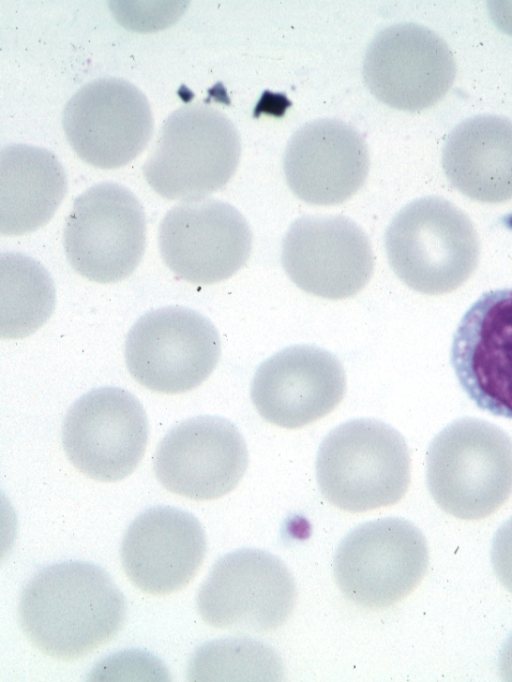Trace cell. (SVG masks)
Returning <instances> with one entry per match:
<instances>
[{
    "label": "cell",
    "mask_w": 512,
    "mask_h": 682,
    "mask_svg": "<svg viewBox=\"0 0 512 682\" xmlns=\"http://www.w3.org/2000/svg\"><path fill=\"white\" fill-rule=\"evenodd\" d=\"M278 655L250 638L209 641L193 653L187 670L190 681H269L283 676Z\"/></svg>",
    "instance_id": "603a6c76"
},
{
    "label": "cell",
    "mask_w": 512,
    "mask_h": 682,
    "mask_svg": "<svg viewBox=\"0 0 512 682\" xmlns=\"http://www.w3.org/2000/svg\"><path fill=\"white\" fill-rule=\"evenodd\" d=\"M67 193L65 170L56 155L28 144L0 152V233L22 235L44 226Z\"/></svg>",
    "instance_id": "44dd1931"
},
{
    "label": "cell",
    "mask_w": 512,
    "mask_h": 682,
    "mask_svg": "<svg viewBox=\"0 0 512 682\" xmlns=\"http://www.w3.org/2000/svg\"><path fill=\"white\" fill-rule=\"evenodd\" d=\"M18 617L27 639L63 661L112 640L126 617L124 595L98 565L65 561L37 572L21 592Z\"/></svg>",
    "instance_id": "6da1fadb"
},
{
    "label": "cell",
    "mask_w": 512,
    "mask_h": 682,
    "mask_svg": "<svg viewBox=\"0 0 512 682\" xmlns=\"http://www.w3.org/2000/svg\"><path fill=\"white\" fill-rule=\"evenodd\" d=\"M498 668L503 680L512 681V633L506 639L500 650Z\"/></svg>",
    "instance_id": "484cf974"
},
{
    "label": "cell",
    "mask_w": 512,
    "mask_h": 682,
    "mask_svg": "<svg viewBox=\"0 0 512 682\" xmlns=\"http://www.w3.org/2000/svg\"><path fill=\"white\" fill-rule=\"evenodd\" d=\"M450 363L478 408L512 419V287L484 292L464 313Z\"/></svg>",
    "instance_id": "2e32d148"
},
{
    "label": "cell",
    "mask_w": 512,
    "mask_h": 682,
    "mask_svg": "<svg viewBox=\"0 0 512 682\" xmlns=\"http://www.w3.org/2000/svg\"><path fill=\"white\" fill-rule=\"evenodd\" d=\"M220 353V337L212 322L182 306L142 315L128 332L124 349L132 377L164 394L198 387L215 369Z\"/></svg>",
    "instance_id": "9c48e42d"
},
{
    "label": "cell",
    "mask_w": 512,
    "mask_h": 682,
    "mask_svg": "<svg viewBox=\"0 0 512 682\" xmlns=\"http://www.w3.org/2000/svg\"><path fill=\"white\" fill-rule=\"evenodd\" d=\"M66 139L85 163L115 169L145 149L153 131L150 104L135 85L115 77L82 86L62 114Z\"/></svg>",
    "instance_id": "7c38bea8"
},
{
    "label": "cell",
    "mask_w": 512,
    "mask_h": 682,
    "mask_svg": "<svg viewBox=\"0 0 512 682\" xmlns=\"http://www.w3.org/2000/svg\"><path fill=\"white\" fill-rule=\"evenodd\" d=\"M429 553L423 533L403 518L365 522L340 542L335 581L346 598L367 609L388 608L423 579Z\"/></svg>",
    "instance_id": "8992f818"
},
{
    "label": "cell",
    "mask_w": 512,
    "mask_h": 682,
    "mask_svg": "<svg viewBox=\"0 0 512 682\" xmlns=\"http://www.w3.org/2000/svg\"><path fill=\"white\" fill-rule=\"evenodd\" d=\"M148 420L141 403L118 387H101L82 395L68 410L62 427L69 461L85 476L116 482L142 460L148 442Z\"/></svg>",
    "instance_id": "30bf717a"
},
{
    "label": "cell",
    "mask_w": 512,
    "mask_h": 682,
    "mask_svg": "<svg viewBox=\"0 0 512 682\" xmlns=\"http://www.w3.org/2000/svg\"><path fill=\"white\" fill-rule=\"evenodd\" d=\"M63 246L72 268L97 283L130 276L146 248V218L136 196L114 182H102L79 195L68 214Z\"/></svg>",
    "instance_id": "52a82bcc"
},
{
    "label": "cell",
    "mask_w": 512,
    "mask_h": 682,
    "mask_svg": "<svg viewBox=\"0 0 512 682\" xmlns=\"http://www.w3.org/2000/svg\"><path fill=\"white\" fill-rule=\"evenodd\" d=\"M369 165L368 147L359 131L330 118L297 129L283 156L287 185L311 205H336L351 198L364 185Z\"/></svg>",
    "instance_id": "ac0fdd59"
},
{
    "label": "cell",
    "mask_w": 512,
    "mask_h": 682,
    "mask_svg": "<svg viewBox=\"0 0 512 682\" xmlns=\"http://www.w3.org/2000/svg\"><path fill=\"white\" fill-rule=\"evenodd\" d=\"M487 4L496 27L512 37V1H489Z\"/></svg>",
    "instance_id": "d4e9b609"
},
{
    "label": "cell",
    "mask_w": 512,
    "mask_h": 682,
    "mask_svg": "<svg viewBox=\"0 0 512 682\" xmlns=\"http://www.w3.org/2000/svg\"><path fill=\"white\" fill-rule=\"evenodd\" d=\"M410 455L403 436L382 421L354 419L330 431L316 459L319 489L348 512L393 505L406 494Z\"/></svg>",
    "instance_id": "277c9868"
},
{
    "label": "cell",
    "mask_w": 512,
    "mask_h": 682,
    "mask_svg": "<svg viewBox=\"0 0 512 682\" xmlns=\"http://www.w3.org/2000/svg\"><path fill=\"white\" fill-rule=\"evenodd\" d=\"M248 451L238 428L219 416H196L174 426L160 441L155 476L168 491L203 501L220 498L241 481Z\"/></svg>",
    "instance_id": "5bb4252c"
},
{
    "label": "cell",
    "mask_w": 512,
    "mask_h": 682,
    "mask_svg": "<svg viewBox=\"0 0 512 682\" xmlns=\"http://www.w3.org/2000/svg\"><path fill=\"white\" fill-rule=\"evenodd\" d=\"M205 554L206 537L198 519L170 506H155L138 515L125 532L120 550L129 580L151 595L184 588Z\"/></svg>",
    "instance_id": "d6986e66"
},
{
    "label": "cell",
    "mask_w": 512,
    "mask_h": 682,
    "mask_svg": "<svg viewBox=\"0 0 512 682\" xmlns=\"http://www.w3.org/2000/svg\"><path fill=\"white\" fill-rule=\"evenodd\" d=\"M442 167L450 184L466 197L483 203L512 199V120L478 115L448 134Z\"/></svg>",
    "instance_id": "ffe728a7"
},
{
    "label": "cell",
    "mask_w": 512,
    "mask_h": 682,
    "mask_svg": "<svg viewBox=\"0 0 512 682\" xmlns=\"http://www.w3.org/2000/svg\"><path fill=\"white\" fill-rule=\"evenodd\" d=\"M296 597L292 573L277 556L245 548L216 561L199 588L196 607L211 627L266 633L288 620Z\"/></svg>",
    "instance_id": "ba28073f"
},
{
    "label": "cell",
    "mask_w": 512,
    "mask_h": 682,
    "mask_svg": "<svg viewBox=\"0 0 512 682\" xmlns=\"http://www.w3.org/2000/svg\"><path fill=\"white\" fill-rule=\"evenodd\" d=\"M384 244L396 276L427 295L456 290L479 262L480 242L472 221L456 205L437 196L404 206L388 225Z\"/></svg>",
    "instance_id": "3957f363"
},
{
    "label": "cell",
    "mask_w": 512,
    "mask_h": 682,
    "mask_svg": "<svg viewBox=\"0 0 512 682\" xmlns=\"http://www.w3.org/2000/svg\"><path fill=\"white\" fill-rule=\"evenodd\" d=\"M346 390L344 368L332 353L290 346L265 360L251 383V399L267 422L294 429L329 414Z\"/></svg>",
    "instance_id": "e0dca14e"
},
{
    "label": "cell",
    "mask_w": 512,
    "mask_h": 682,
    "mask_svg": "<svg viewBox=\"0 0 512 682\" xmlns=\"http://www.w3.org/2000/svg\"><path fill=\"white\" fill-rule=\"evenodd\" d=\"M491 563L500 583L512 593V516L500 525L493 536Z\"/></svg>",
    "instance_id": "cb8c5ba5"
},
{
    "label": "cell",
    "mask_w": 512,
    "mask_h": 682,
    "mask_svg": "<svg viewBox=\"0 0 512 682\" xmlns=\"http://www.w3.org/2000/svg\"><path fill=\"white\" fill-rule=\"evenodd\" d=\"M161 257L180 279L209 285L233 276L247 262L252 232L232 205L212 199L182 201L163 217Z\"/></svg>",
    "instance_id": "4fadbf2b"
},
{
    "label": "cell",
    "mask_w": 512,
    "mask_h": 682,
    "mask_svg": "<svg viewBox=\"0 0 512 682\" xmlns=\"http://www.w3.org/2000/svg\"><path fill=\"white\" fill-rule=\"evenodd\" d=\"M281 260L301 290L330 300L352 297L369 282L374 267L364 231L345 216H303L282 242Z\"/></svg>",
    "instance_id": "9a60e30c"
},
{
    "label": "cell",
    "mask_w": 512,
    "mask_h": 682,
    "mask_svg": "<svg viewBox=\"0 0 512 682\" xmlns=\"http://www.w3.org/2000/svg\"><path fill=\"white\" fill-rule=\"evenodd\" d=\"M426 482L444 512L463 520L491 515L512 494V438L482 419L453 421L429 444Z\"/></svg>",
    "instance_id": "7a4b0ae2"
},
{
    "label": "cell",
    "mask_w": 512,
    "mask_h": 682,
    "mask_svg": "<svg viewBox=\"0 0 512 682\" xmlns=\"http://www.w3.org/2000/svg\"><path fill=\"white\" fill-rule=\"evenodd\" d=\"M1 337L18 339L39 329L55 306V289L47 270L21 253L0 255Z\"/></svg>",
    "instance_id": "7402d4cb"
},
{
    "label": "cell",
    "mask_w": 512,
    "mask_h": 682,
    "mask_svg": "<svg viewBox=\"0 0 512 682\" xmlns=\"http://www.w3.org/2000/svg\"><path fill=\"white\" fill-rule=\"evenodd\" d=\"M241 156L234 123L207 104H186L163 122L143 166L149 186L169 200H197L222 189Z\"/></svg>",
    "instance_id": "5b68a950"
},
{
    "label": "cell",
    "mask_w": 512,
    "mask_h": 682,
    "mask_svg": "<svg viewBox=\"0 0 512 682\" xmlns=\"http://www.w3.org/2000/svg\"><path fill=\"white\" fill-rule=\"evenodd\" d=\"M362 71L376 99L398 110L417 112L447 94L455 80L456 61L437 33L417 23L402 22L374 36Z\"/></svg>",
    "instance_id": "8fae6325"
}]
</instances>
